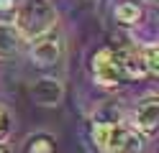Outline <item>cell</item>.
<instances>
[{"instance_id":"obj_1","label":"cell","mask_w":159,"mask_h":153,"mask_svg":"<svg viewBox=\"0 0 159 153\" xmlns=\"http://www.w3.org/2000/svg\"><path fill=\"white\" fill-rule=\"evenodd\" d=\"M57 23V10L49 0H23L16 10V23L13 28L18 31L21 38H39L46 31H52Z\"/></svg>"},{"instance_id":"obj_2","label":"cell","mask_w":159,"mask_h":153,"mask_svg":"<svg viewBox=\"0 0 159 153\" xmlns=\"http://www.w3.org/2000/svg\"><path fill=\"white\" fill-rule=\"evenodd\" d=\"M93 143L98 153H141L144 148L141 135H136L118 122H95Z\"/></svg>"},{"instance_id":"obj_3","label":"cell","mask_w":159,"mask_h":153,"mask_svg":"<svg viewBox=\"0 0 159 153\" xmlns=\"http://www.w3.org/2000/svg\"><path fill=\"white\" fill-rule=\"evenodd\" d=\"M93 77L98 84L103 87H116L123 82V71H121V59H118L116 49H100L93 54Z\"/></svg>"},{"instance_id":"obj_4","label":"cell","mask_w":159,"mask_h":153,"mask_svg":"<svg viewBox=\"0 0 159 153\" xmlns=\"http://www.w3.org/2000/svg\"><path fill=\"white\" fill-rule=\"evenodd\" d=\"M62 33L57 28L46 31L44 36L34 38V46H31V59L36 66H54L59 59H62Z\"/></svg>"},{"instance_id":"obj_5","label":"cell","mask_w":159,"mask_h":153,"mask_svg":"<svg viewBox=\"0 0 159 153\" xmlns=\"http://www.w3.org/2000/svg\"><path fill=\"white\" fill-rule=\"evenodd\" d=\"M134 125L141 135H154L157 125H159V100L157 97H146L139 102L136 115H134Z\"/></svg>"},{"instance_id":"obj_6","label":"cell","mask_w":159,"mask_h":153,"mask_svg":"<svg viewBox=\"0 0 159 153\" xmlns=\"http://www.w3.org/2000/svg\"><path fill=\"white\" fill-rule=\"evenodd\" d=\"M62 95H64V89L62 84H59L57 79L52 77H44V79H39L34 89H31V97L39 102V105H44V107H54L62 102Z\"/></svg>"},{"instance_id":"obj_7","label":"cell","mask_w":159,"mask_h":153,"mask_svg":"<svg viewBox=\"0 0 159 153\" xmlns=\"http://www.w3.org/2000/svg\"><path fill=\"white\" fill-rule=\"evenodd\" d=\"M118 59H121L123 79H144V77H149L141 51H136V49H123V51H118Z\"/></svg>"},{"instance_id":"obj_8","label":"cell","mask_w":159,"mask_h":153,"mask_svg":"<svg viewBox=\"0 0 159 153\" xmlns=\"http://www.w3.org/2000/svg\"><path fill=\"white\" fill-rule=\"evenodd\" d=\"M18 46H21V36L11 23H0V59H11Z\"/></svg>"},{"instance_id":"obj_9","label":"cell","mask_w":159,"mask_h":153,"mask_svg":"<svg viewBox=\"0 0 159 153\" xmlns=\"http://www.w3.org/2000/svg\"><path fill=\"white\" fill-rule=\"evenodd\" d=\"M23 153H57V143L46 133H36L23 143Z\"/></svg>"},{"instance_id":"obj_10","label":"cell","mask_w":159,"mask_h":153,"mask_svg":"<svg viewBox=\"0 0 159 153\" xmlns=\"http://www.w3.org/2000/svg\"><path fill=\"white\" fill-rule=\"evenodd\" d=\"M116 20L123 26H134L141 20V8H139L136 3H121L116 8Z\"/></svg>"},{"instance_id":"obj_11","label":"cell","mask_w":159,"mask_h":153,"mask_svg":"<svg viewBox=\"0 0 159 153\" xmlns=\"http://www.w3.org/2000/svg\"><path fill=\"white\" fill-rule=\"evenodd\" d=\"M141 56H144V64H146L149 74H159V49H157V44H149L141 51Z\"/></svg>"},{"instance_id":"obj_12","label":"cell","mask_w":159,"mask_h":153,"mask_svg":"<svg viewBox=\"0 0 159 153\" xmlns=\"http://www.w3.org/2000/svg\"><path fill=\"white\" fill-rule=\"evenodd\" d=\"M8 133H11V115H8L5 107H0V140H3Z\"/></svg>"},{"instance_id":"obj_13","label":"cell","mask_w":159,"mask_h":153,"mask_svg":"<svg viewBox=\"0 0 159 153\" xmlns=\"http://www.w3.org/2000/svg\"><path fill=\"white\" fill-rule=\"evenodd\" d=\"M16 8V0H0V10H13Z\"/></svg>"},{"instance_id":"obj_14","label":"cell","mask_w":159,"mask_h":153,"mask_svg":"<svg viewBox=\"0 0 159 153\" xmlns=\"http://www.w3.org/2000/svg\"><path fill=\"white\" fill-rule=\"evenodd\" d=\"M0 153H8V148H5V146H3V143H0Z\"/></svg>"},{"instance_id":"obj_15","label":"cell","mask_w":159,"mask_h":153,"mask_svg":"<svg viewBox=\"0 0 159 153\" xmlns=\"http://www.w3.org/2000/svg\"><path fill=\"white\" fill-rule=\"evenodd\" d=\"M149 3H157V0H149Z\"/></svg>"}]
</instances>
